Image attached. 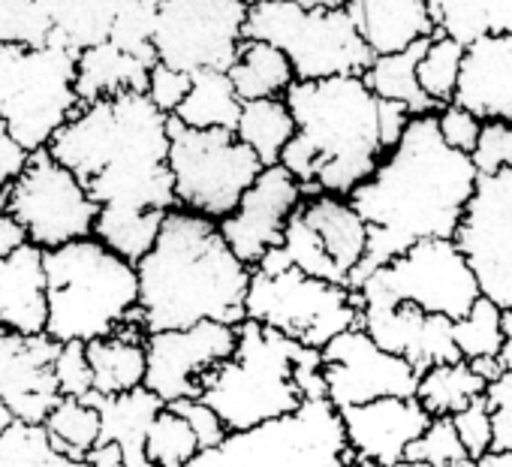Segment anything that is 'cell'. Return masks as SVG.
Returning a JSON list of instances; mask_svg holds the SVG:
<instances>
[{
	"instance_id": "obj_1",
	"label": "cell",
	"mask_w": 512,
	"mask_h": 467,
	"mask_svg": "<svg viewBox=\"0 0 512 467\" xmlns=\"http://www.w3.org/2000/svg\"><path fill=\"white\" fill-rule=\"evenodd\" d=\"M473 187L470 157L440 139L434 115H413L398 145L347 196L368 223V251L350 290L416 242L455 239Z\"/></svg>"
},
{
	"instance_id": "obj_56",
	"label": "cell",
	"mask_w": 512,
	"mask_h": 467,
	"mask_svg": "<svg viewBox=\"0 0 512 467\" xmlns=\"http://www.w3.org/2000/svg\"><path fill=\"white\" fill-rule=\"evenodd\" d=\"M473 467H512V449H491Z\"/></svg>"
},
{
	"instance_id": "obj_4",
	"label": "cell",
	"mask_w": 512,
	"mask_h": 467,
	"mask_svg": "<svg viewBox=\"0 0 512 467\" xmlns=\"http://www.w3.org/2000/svg\"><path fill=\"white\" fill-rule=\"evenodd\" d=\"M284 103L296 133L281 151V166L305 193L350 196L386 154L380 139V97L362 76L293 82Z\"/></svg>"
},
{
	"instance_id": "obj_43",
	"label": "cell",
	"mask_w": 512,
	"mask_h": 467,
	"mask_svg": "<svg viewBox=\"0 0 512 467\" xmlns=\"http://www.w3.org/2000/svg\"><path fill=\"white\" fill-rule=\"evenodd\" d=\"M154 13H157V7L145 4V0H124V4L118 7L115 22H112L109 43H112V46H118L121 52L133 55V58H142V61L157 64V58H154V46H151V34H154Z\"/></svg>"
},
{
	"instance_id": "obj_15",
	"label": "cell",
	"mask_w": 512,
	"mask_h": 467,
	"mask_svg": "<svg viewBox=\"0 0 512 467\" xmlns=\"http://www.w3.org/2000/svg\"><path fill=\"white\" fill-rule=\"evenodd\" d=\"M455 245L467 257L479 293L497 308H512V169L476 175Z\"/></svg>"
},
{
	"instance_id": "obj_32",
	"label": "cell",
	"mask_w": 512,
	"mask_h": 467,
	"mask_svg": "<svg viewBox=\"0 0 512 467\" xmlns=\"http://www.w3.org/2000/svg\"><path fill=\"white\" fill-rule=\"evenodd\" d=\"M241 97L220 70H199L190 76V91L172 118L193 130H235Z\"/></svg>"
},
{
	"instance_id": "obj_9",
	"label": "cell",
	"mask_w": 512,
	"mask_h": 467,
	"mask_svg": "<svg viewBox=\"0 0 512 467\" xmlns=\"http://www.w3.org/2000/svg\"><path fill=\"white\" fill-rule=\"evenodd\" d=\"M347 458L341 413L317 395L281 419L229 431L217 446L196 452L187 467H344Z\"/></svg>"
},
{
	"instance_id": "obj_23",
	"label": "cell",
	"mask_w": 512,
	"mask_h": 467,
	"mask_svg": "<svg viewBox=\"0 0 512 467\" xmlns=\"http://www.w3.org/2000/svg\"><path fill=\"white\" fill-rule=\"evenodd\" d=\"M296 211L314 232L329 263L350 287V278L356 275L368 251V223L362 220V214L347 196L335 193H305Z\"/></svg>"
},
{
	"instance_id": "obj_7",
	"label": "cell",
	"mask_w": 512,
	"mask_h": 467,
	"mask_svg": "<svg viewBox=\"0 0 512 467\" xmlns=\"http://www.w3.org/2000/svg\"><path fill=\"white\" fill-rule=\"evenodd\" d=\"M76 55L55 37L46 46L0 43V118L28 154L49 148L82 106Z\"/></svg>"
},
{
	"instance_id": "obj_47",
	"label": "cell",
	"mask_w": 512,
	"mask_h": 467,
	"mask_svg": "<svg viewBox=\"0 0 512 467\" xmlns=\"http://www.w3.org/2000/svg\"><path fill=\"white\" fill-rule=\"evenodd\" d=\"M452 425H455L458 440H461V446L467 449V455H470L473 464H476L485 452H491L494 431H491V410H488L485 395L476 398L473 404H467L464 410H458V413L452 416Z\"/></svg>"
},
{
	"instance_id": "obj_50",
	"label": "cell",
	"mask_w": 512,
	"mask_h": 467,
	"mask_svg": "<svg viewBox=\"0 0 512 467\" xmlns=\"http://www.w3.org/2000/svg\"><path fill=\"white\" fill-rule=\"evenodd\" d=\"M166 407L175 410V413L193 428V434H196V440H199V452L217 446V443L229 434L226 425L220 422V416H217L202 398H181V401H172V404H166Z\"/></svg>"
},
{
	"instance_id": "obj_31",
	"label": "cell",
	"mask_w": 512,
	"mask_h": 467,
	"mask_svg": "<svg viewBox=\"0 0 512 467\" xmlns=\"http://www.w3.org/2000/svg\"><path fill=\"white\" fill-rule=\"evenodd\" d=\"M52 25V37L82 52L106 43L124 0H34Z\"/></svg>"
},
{
	"instance_id": "obj_34",
	"label": "cell",
	"mask_w": 512,
	"mask_h": 467,
	"mask_svg": "<svg viewBox=\"0 0 512 467\" xmlns=\"http://www.w3.org/2000/svg\"><path fill=\"white\" fill-rule=\"evenodd\" d=\"M485 395V380L464 362H440L419 374L413 398L425 407V413L434 416H455L467 404Z\"/></svg>"
},
{
	"instance_id": "obj_11",
	"label": "cell",
	"mask_w": 512,
	"mask_h": 467,
	"mask_svg": "<svg viewBox=\"0 0 512 467\" xmlns=\"http://www.w3.org/2000/svg\"><path fill=\"white\" fill-rule=\"evenodd\" d=\"M244 320L323 350L335 335L359 326V299L350 287L317 281L293 266L275 272L250 269Z\"/></svg>"
},
{
	"instance_id": "obj_16",
	"label": "cell",
	"mask_w": 512,
	"mask_h": 467,
	"mask_svg": "<svg viewBox=\"0 0 512 467\" xmlns=\"http://www.w3.org/2000/svg\"><path fill=\"white\" fill-rule=\"evenodd\" d=\"M323 392L335 410L377 398H413L419 371L395 353L377 347L365 329L353 326L320 350Z\"/></svg>"
},
{
	"instance_id": "obj_57",
	"label": "cell",
	"mask_w": 512,
	"mask_h": 467,
	"mask_svg": "<svg viewBox=\"0 0 512 467\" xmlns=\"http://www.w3.org/2000/svg\"><path fill=\"white\" fill-rule=\"evenodd\" d=\"M287 4L302 10H344L347 0H287Z\"/></svg>"
},
{
	"instance_id": "obj_60",
	"label": "cell",
	"mask_w": 512,
	"mask_h": 467,
	"mask_svg": "<svg viewBox=\"0 0 512 467\" xmlns=\"http://www.w3.org/2000/svg\"><path fill=\"white\" fill-rule=\"evenodd\" d=\"M392 467H425V464H419V461H398V464H392Z\"/></svg>"
},
{
	"instance_id": "obj_39",
	"label": "cell",
	"mask_w": 512,
	"mask_h": 467,
	"mask_svg": "<svg viewBox=\"0 0 512 467\" xmlns=\"http://www.w3.org/2000/svg\"><path fill=\"white\" fill-rule=\"evenodd\" d=\"M461 58H464V46L458 40L440 34V31L425 46V55H422V61L416 67V82L425 91V97L437 103V109L452 103Z\"/></svg>"
},
{
	"instance_id": "obj_41",
	"label": "cell",
	"mask_w": 512,
	"mask_h": 467,
	"mask_svg": "<svg viewBox=\"0 0 512 467\" xmlns=\"http://www.w3.org/2000/svg\"><path fill=\"white\" fill-rule=\"evenodd\" d=\"M452 341H455V350L464 362L497 356L503 347L500 308L494 302H488L485 296H479L473 302V308L461 320L452 323Z\"/></svg>"
},
{
	"instance_id": "obj_45",
	"label": "cell",
	"mask_w": 512,
	"mask_h": 467,
	"mask_svg": "<svg viewBox=\"0 0 512 467\" xmlns=\"http://www.w3.org/2000/svg\"><path fill=\"white\" fill-rule=\"evenodd\" d=\"M476 175H494L512 169V124L509 121H482L476 145L470 151Z\"/></svg>"
},
{
	"instance_id": "obj_37",
	"label": "cell",
	"mask_w": 512,
	"mask_h": 467,
	"mask_svg": "<svg viewBox=\"0 0 512 467\" xmlns=\"http://www.w3.org/2000/svg\"><path fill=\"white\" fill-rule=\"evenodd\" d=\"M163 217L166 214H157V211H109V208H100L97 220H94V239L136 266L148 254V248L154 245Z\"/></svg>"
},
{
	"instance_id": "obj_55",
	"label": "cell",
	"mask_w": 512,
	"mask_h": 467,
	"mask_svg": "<svg viewBox=\"0 0 512 467\" xmlns=\"http://www.w3.org/2000/svg\"><path fill=\"white\" fill-rule=\"evenodd\" d=\"M500 335H503V347L494 356L500 371H512V308H500Z\"/></svg>"
},
{
	"instance_id": "obj_24",
	"label": "cell",
	"mask_w": 512,
	"mask_h": 467,
	"mask_svg": "<svg viewBox=\"0 0 512 467\" xmlns=\"http://www.w3.org/2000/svg\"><path fill=\"white\" fill-rule=\"evenodd\" d=\"M49 317L43 251L22 245L0 257V329L19 335H43Z\"/></svg>"
},
{
	"instance_id": "obj_38",
	"label": "cell",
	"mask_w": 512,
	"mask_h": 467,
	"mask_svg": "<svg viewBox=\"0 0 512 467\" xmlns=\"http://www.w3.org/2000/svg\"><path fill=\"white\" fill-rule=\"evenodd\" d=\"M199 452V440L193 428L166 404L148 425L145 434V455L151 467H187Z\"/></svg>"
},
{
	"instance_id": "obj_35",
	"label": "cell",
	"mask_w": 512,
	"mask_h": 467,
	"mask_svg": "<svg viewBox=\"0 0 512 467\" xmlns=\"http://www.w3.org/2000/svg\"><path fill=\"white\" fill-rule=\"evenodd\" d=\"M232 133L256 154V160L263 166H275L296 133V121L284 100H250L241 103Z\"/></svg>"
},
{
	"instance_id": "obj_25",
	"label": "cell",
	"mask_w": 512,
	"mask_h": 467,
	"mask_svg": "<svg viewBox=\"0 0 512 467\" xmlns=\"http://www.w3.org/2000/svg\"><path fill=\"white\" fill-rule=\"evenodd\" d=\"M344 10L374 58L395 55L437 34L425 0H347Z\"/></svg>"
},
{
	"instance_id": "obj_5",
	"label": "cell",
	"mask_w": 512,
	"mask_h": 467,
	"mask_svg": "<svg viewBox=\"0 0 512 467\" xmlns=\"http://www.w3.org/2000/svg\"><path fill=\"white\" fill-rule=\"evenodd\" d=\"M317 395H326L320 350L253 320L235 326L232 356L199 389V398L220 416L226 431H247L281 419Z\"/></svg>"
},
{
	"instance_id": "obj_3",
	"label": "cell",
	"mask_w": 512,
	"mask_h": 467,
	"mask_svg": "<svg viewBox=\"0 0 512 467\" xmlns=\"http://www.w3.org/2000/svg\"><path fill=\"white\" fill-rule=\"evenodd\" d=\"M136 278L145 332L244 320L250 269L229 251L217 220L202 214L166 211L154 245L136 263Z\"/></svg>"
},
{
	"instance_id": "obj_13",
	"label": "cell",
	"mask_w": 512,
	"mask_h": 467,
	"mask_svg": "<svg viewBox=\"0 0 512 467\" xmlns=\"http://www.w3.org/2000/svg\"><path fill=\"white\" fill-rule=\"evenodd\" d=\"M7 202L28 245L40 251H55L94 236L100 211L85 184L58 163L49 148L28 154L22 172L7 184Z\"/></svg>"
},
{
	"instance_id": "obj_21",
	"label": "cell",
	"mask_w": 512,
	"mask_h": 467,
	"mask_svg": "<svg viewBox=\"0 0 512 467\" xmlns=\"http://www.w3.org/2000/svg\"><path fill=\"white\" fill-rule=\"evenodd\" d=\"M359 329L386 353L410 362L419 374L431 365L461 359L452 341V320L425 314L413 305H362Z\"/></svg>"
},
{
	"instance_id": "obj_53",
	"label": "cell",
	"mask_w": 512,
	"mask_h": 467,
	"mask_svg": "<svg viewBox=\"0 0 512 467\" xmlns=\"http://www.w3.org/2000/svg\"><path fill=\"white\" fill-rule=\"evenodd\" d=\"M28 239L22 226L16 223L13 211H10V202H7V190H0V257L13 254L16 248H22Z\"/></svg>"
},
{
	"instance_id": "obj_27",
	"label": "cell",
	"mask_w": 512,
	"mask_h": 467,
	"mask_svg": "<svg viewBox=\"0 0 512 467\" xmlns=\"http://www.w3.org/2000/svg\"><path fill=\"white\" fill-rule=\"evenodd\" d=\"M91 401L97 404L100 413V440L115 443L121 449L124 467H151L145 455V434L163 401L145 386L109 398H91Z\"/></svg>"
},
{
	"instance_id": "obj_33",
	"label": "cell",
	"mask_w": 512,
	"mask_h": 467,
	"mask_svg": "<svg viewBox=\"0 0 512 467\" xmlns=\"http://www.w3.org/2000/svg\"><path fill=\"white\" fill-rule=\"evenodd\" d=\"M434 28L461 46L482 34L512 31V0H425Z\"/></svg>"
},
{
	"instance_id": "obj_51",
	"label": "cell",
	"mask_w": 512,
	"mask_h": 467,
	"mask_svg": "<svg viewBox=\"0 0 512 467\" xmlns=\"http://www.w3.org/2000/svg\"><path fill=\"white\" fill-rule=\"evenodd\" d=\"M187 91H190V76H187V73L172 70V67H166V64H154V67L148 70L145 94H148V100H151L160 112L172 115V112L181 106V100L187 97Z\"/></svg>"
},
{
	"instance_id": "obj_46",
	"label": "cell",
	"mask_w": 512,
	"mask_h": 467,
	"mask_svg": "<svg viewBox=\"0 0 512 467\" xmlns=\"http://www.w3.org/2000/svg\"><path fill=\"white\" fill-rule=\"evenodd\" d=\"M55 383H58L61 398H94L91 368H88V359H85V344H79V341L58 344Z\"/></svg>"
},
{
	"instance_id": "obj_54",
	"label": "cell",
	"mask_w": 512,
	"mask_h": 467,
	"mask_svg": "<svg viewBox=\"0 0 512 467\" xmlns=\"http://www.w3.org/2000/svg\"><path fill=\"white\" fill-rule=\"evenodd\" d=\"M85 467H124V455H121V449L115 446V443H97L85 458Z\"/></svg>"
},
{
	"instance_id": "obj_8",
	"label": "cell",
	"mask_w": 512,
	"mask_h": 467,
	"mask_svg": "<svg viewBox=\"0 0 512 467\" xmlns=\"http://www.w3.org/2000/svg\"><path fill=\"white\" fill-rule=\"evenodd\" d=\"M244 40L281 49L296 82L362 76L374 61L347 10H302L287 0H253L244 19Z\"/></svg>"
},
{
	"instance_id": "obj_10",
	"label": "cell",
	"mask_w": 512,
	"mask_h": 467,
	"mask_svg": "<svg viewBox=\"0 0 512 467\" xmlns=\"http://www.w3.org/2000/svg\"><path fill=\"white\" fill-rule=\"evenodd\" d=\"M362 305H413L425 314L461 320L482 296L455 239H425L356 284Z\"/></svg>"
},
{
	"instance_id": "obj_14",
	"label": "cell",
	"mask_w": 512,
	"mask_h": 467,
	"mask_svg": "<svg viewBox=\"0 0 512 467\" xmlns=\"http://www.w3.org/2000/svg\"><path fill=\"white\" fill-rule=\"evenodd\" d=\"M244 19L241 0H163L154 13V58L187 76L226 73L244 40Z\"/></svg>"
},
{
	"instance_id": "obj_20",
	"label": "cell",
	"mask_w": 512,
	"mask_h": 467,
	"mask_svg": "<svg viewBox=\"0 0 512 467\" xmlns=\"http://www.w3.org/2000/svg\"><path fill=\"white\" fill-rule=\"evenodd\" d=\"M338 413L350 455L371 467H392L404 461L410 443L431 422L416 398H377Z\"/></svg>"
},
{
	"instance_id": "obj_59",
	"label": "cell",
	"mask_w": 512,
	"mask_h": 467,
	"mask_svg": "<svg viewBox=\"0 0 512 467\" xmlns=\"http://www.w3.org/2000/svg\"><path fill=\"white\" fill-rule=\"evenodd\" d=\"M344 467H371V464H365V461H359V458H353V455H350V458L344 461Z\"/></svg>"
},
{
	"instance_id": "obj_29",
	"label": "cell",
	"mask_w": 512,
	"mask_h": 467,
	"mask_svg": "<svg viewBox=\"0 0 512 467\" xmlns=\"http://www.w3.org/2000/svg\"><path fill=\"white\" fill-rule=\"evenodd\" d=\"M241 103L250 100H284L296 73L287 55L263 40H241L232 67L226 70Z\"/></svg>"
},
{
	"instance_id": "obj_62",
	"label": "cell",
	"mask_w": 512,
	"mask_h": 467,
	"mask_svg": "<svg viewBox=\"0 0 512 467\" xmlns=\"http://www.w3.org/2000/svg\"><path fill=\"white\" fill-rule=\"evenodd\" d=\"M241 4H247V7H250V4H253V0H241Z\"/></svg>"
},
{
	"instance_id": "obj_17",
	"label": "cell",
	"mask_w": 512,
	"mask_h": 467,
	"mask_svg": "<svg viewBox=\"0 0 512 467\" xmlns=\"http://www.w3.org/2000/svg\"><path fill=\"white\" fill-rule=\"evenodd\" d=\"M235 326L196 323L187 329L148 332L145 338V389L163 404L199 398L205 377L232 356Z\"/></svg>"
},
{
	"instance_id": "obj_42",
	"label": "cell",
	"mask_w": 512,
	"mask_h": 467,
	"mask_svg": "<svg viewBox=\"0 0 512 467\" xmlns=\"http://www.w3.org/2000/svg\"><path fill=\"white\" fill-rule=\"evenodd\" d=\"M404 461H419L425 467H473L467 449L458 440L452 416H434L425 431L410 443Z\"/></svg>"
},
{
	"instance_id": "obj_36",
	"label": "cell",
	"mask_w": 512,
	"mask_h": 467,
	"mask_svg": "<svg viewBox=\"0 0 512 467\" xmlns=\"http://www.w3.org/2000/svg\"><path fill=\"white\" fill-rule=\"evenodd\" d=\"M49 443L82 461L100 440V413L91 398H58L43 419Z\"/></svg>"
},
{
	"instance_id": "obj_2",
	"label": "cell",
	"mask_w": 512,
	"mask_h": 467,
	"mask_svg": "<svg viewBox=\"0 0 512 467\" xmlns=\"http://www.w3.org/2000/svg\"><path fill=\"white\" fill-rule=\"evenodd\" d=\"M49 154L64 163L109 211L175 208L169 172V115L145 91L82 103L52 136Z\"/></svg>"
},
{
	"instance_id": "obj_48",
	"label": "cell",
	"mask_w": 512,
	"mask_h": 467,
	"mask_svg": "<svg viewBox=\"0 0 512 467\" xmlns=\"http://www.w3.org/2000/svg\"><path fill=\"white\" fill-rule=\"evenodd\" d=\"M485 401L491 410V449H512V371L500 374L485 386Z\"/></svg>"
},
{
	"instance_id": "obj_18",
	"label": "cell",
	"mask_w": 512,
	"mask_h": 467,
	"mask_svg": "<svg viewBox=\"0 0 512 467\" xmlns=\"http://www.w3.org/2000/svg\"><path fill=\"white\" fill-rule=\"evenodd\" d=\"M305 190L302 184L281 166H263L253 184L244 190L238 205L217 220L220 236L229 245V251L253 269L269 251L281 248L287 220L302 205Z\"/></svg>"
},
{
	"instance_id": "obj_44",
	"label": "cell",
	"mask_w": 512,
	"mask_h": 467,
	"mask_svg": "<svg viewBox=\"0 0 512 467\" xmlns=\"http://www.w3.org/2000/svg\"><path fill=\"white\" fill-rule=\"evenodd\" d=\"M52 25L34 0H0V43L46 46Z\"/></svg>"
},
{
	"instance_id": "obj_19",
	"label": "cell",
	"mask_w": 512,
	"mask_h": 467,
	"mask_svg": "<svg viewBox=\"0 0 512 467\" xmlns=\"http://www.w3.org/2000/svg\"><path fill=\"white\" fill-rule=\"evenodd\" d=\"M58 341L43 335H19L0 329V401L16 422L43 425L61 398L55 383Z\"/></svg>"
},
{
	"instance_id": "obj_40",
	"label": "cell",
	"mask_w": 512,
	"mask_h": 467,
	"mask_svg": "<svg viewBox=\"0 0 512 467\" xmlns=\"http://www.w3.org/2000/svg\"><path fill=\"white\" fill-rule=\"evenodd\" d=\"M0 467H85V461L58 452L43 425L13 422L0 434Z\"/></svg>"
},
{
	"instance_id": "obj_61",
	"label": "cell",
	"mask_w": 512,
	"mask_h": 467,
	"mask_svg": "<svg viewBox=\"0 0 512 467\" xmlns=\"http://www.w3.org/2000/svg\"><path fill=\"white\" fill-rule=\"evenodd\" d=\"M145 4H151V7H160V4H163V0H145Z\"/></svg>"
},
{
	"instance_id": "obj_26",
	"label": "cell",
	"mask_w": 512,
	"mask_h": 467,
	"mask_svg": "<svg viewBox=\"0 0 512 467\" xmlns=\"http://www.w3.org/2000/svg\"><path fill=\"white\" fill-rule=\"evenodd\" d=\"M145 338L148 332L136 317L115 335L85 344L94 398L121 395L145 383Z\"/></svg>"
},
{
	"instance_id": "obj_30",
	"label": "cell",
	"mask_w": 512,
	"mask_h": 467,
	"mask_svg": "<svg viewBox=\"0 0 512 467\" xmlns=\"http://www.w3.org/2000/svg\"><path fill=\"white\" fill-rule=\"evenodd\" d=\"M428 40H419L395 55H377L368 70L362 73V82L371 88L374 97L380 100H392L401 103L407 109V115H434L437 103L425 97V91L416 82V67L425 55Z\"/></svg>"
},
{
	"instance_id": "obj_28",
	"label": "cell",
	"mask_w": 512,
	"mask_h": 467,
	"mask_svg": "<svg viewBox=\"0 0 512 467\" xmlns=\"http://www.w3.org/2000/svg\"><path fill=\"white\" fill-rule=\"evenodd\" d=\"M154 64L133 58L127 52H121L118 46L97 43L88 46L76 55V91L82 103L91 100H106V97H118V94H133V91H145L148 85V70Z\"/></svg>"
},
{
	"instance_id": "obj_22",
	"label": "cell",
	"mask_w": 512,
	"mask_h": 467,
	"mask_svg": "<svg viewBox=\"0 0 512 467\" xmlns=\"http://www.w3.org/2000/svg\"><path fill=\"white\" fill-rule=\"evenodd\" d=\"M452 103L479 121L512 124V31L482 34L464 46Z\"/></svg>"
},
{
	"instance_id": "obj_49",
	"label": "cell",
	"mask_w": 512,
	"mask_h": 467,
	"mask_svg": "<svg viewBox=\"0 0 512 467\" xmlns=\"http://www.w3.org/2000/svg\"><path fill=\"white\" fill-rule=\"evenodd\" d=\"M434 118H437V133H440V139H443L452 151H461V154L470 157L482 121L473 118L467 109H461V106H455V103L440 106V109L434 112Z\"/></svg>"
},
{
	"instance_id": "obj_58",
	"label": "cell",
	"mask_w": 512,
	"mask_h": 467,
	"mask_svg": "<svg viewBox=\"0 0 512 467\" xmlns=\"http://www.w3.org/2000/svg\"><path fill=\"white\" fill-rule=\"evenodd\" d=\"M13 422H16V419H13V413L7 410V404H4V401H0V434H4Z\"/></svg>"
},
{
	"instance_id": "obj_12",
	"label": "cell",
	"mask_w": 512,
	"mask_h": 467,
	"mask_svg": "<svg viewBox=\"0 0 512 467\" xmlns=\"http://www.w3.org/2000/svg\"><path fill=\"white\" fill-rule=\"evenodd\" d=\"M263 163L232 130H193L169 115V172L175 208L223 220Z\"/></svg>"
},
{
	"instance_id": "obj_52",
	"label": "cell",
	"mask_w": 512,
	"mask_h": 467,
	"mask_svg": "<svg viewBox=\"0 0 512 467\" xmlns=\"http://www.w3.org/2000/svg\"><path fill=\"white\" fill-rule=\"evenodd\" d=\"M25 160H28V151L10 136L4 118H0V190H7V184L22 172Z\"/></svg>"
},
{
	"instance_id": "obj_6",
	"label": "cell",
	"mask_w": 512,
	"mask_h": 467,
	"mask_svg": "<svg viewBox=\"0 0 512 467\" xmlns=\"http://www.w3.org/2000/svg\"><path fill=\"white\" fill-rule=\"evenodd\" d=\"M46 335L58 344H88L115 335L139 314L136 266L94 236L43 251Z\"/></svg>"
}]
</instances>
